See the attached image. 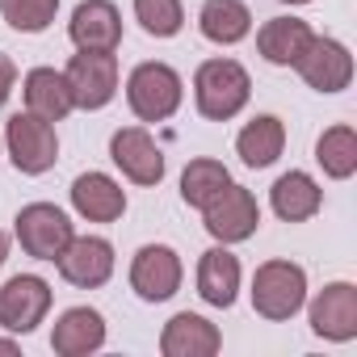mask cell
Returning a JSON list of instances; mask_svg holds the SVG:
<instances>
[{
    "label": "cell",
    "instance_id": "obj_1",
    "mask_svg": "<svg viewBox=\"0 0 357 357\" xmlns=\"http://www.w3.org/2000/svg\"><path fill=\"white\" fill-rule=\"evenodd\" d=\"M252 97V76L240 59H202L194 72V105L206 122H231Z\"/></svg>",
    "mask_w": 357,
    "mask_h": 357
},
{
    "label": "cell",
    "instance_id": "obj_2",
    "mask_svg": "<svg viewBox=\"0 0 357 357\" xmlns=\"http://www.w3.org/2000/svg\"><path fill=\"white\" fill-rule=\"evenodd\" d=\"M185 101V80L172 63H160V59H147V63H135L130 76H126V105L139 122H168Z\"/></svg>",
    "mask_w": 357,
    "mask_h": 357
},
{
    "label": "cell",
    "instance_id": "obj_3",
    "mask_svg": "<svg viewBox=\"0 0 357 357\" xmlns=\"http://www.w3.org/2000/svg\"><path fill=\"white\" fill-rule=\"evenodd\" d=\"M248 294H252V311L261 319L286 324L307 303V269L294 261H265V265H257Z\"/></svg>",
    "mask_w": 357,
    "mask_h": 357
},
{
    "label": "cell",
    "instance_id": "obj_4",
    "mask_svg": "<svg viewBox=\"0 0 357 357\" xmlns=\"http://www.w3.org/2000/svg\"><path fill=\"white\" fill-rule=\"evenodd\" d=\"M5 155L9 164L22 172V176H43L59 164V135H55V122L38 118V114H13L9 126H5Z\"/></svg>",
    "mask_w": 357,
    "mask_h": 357
},
{
    "label": "cell",
    "instance_id": "obj_5",
    "mask_svg": "<svg viewBox=\"0 0 357 357\" xmlns=\"http://www.w3.org/2000/svg\"><path fill=\"white\" fill-rule=\"evenodd\" d=\"M202 227L211 231L215 244H244L261 227V202L244 185H223L206 206H202Z\"/></svg>",
    "mask_w": 357,
    "mask_h": 357
},
{
    "label": "cell",
    "instance_id": "obj_6",
    "mask_svg": "<svg viewBox=\"0 0 357 357\" xmlns=\"http://www.w3.org/2000/svg\"><path fill=\"white\" fill-rule=\"evenodd\" d=\"M63 76H68V89H72L76 109H84V114L105 109L118 97V80H122L114 51H76L68 59Z\"/></svg>",
    "mask_w": 357,
    "mask_h": 357
},
{
    "label": "cell",
    "instance_id": "obj_7",
    "mask_svg": "<svg viewBox=\"0 0 357 357\" xmlns=\"http://www.w3.org/2000/svg\"><path fill=\"white\" fill-rule=\"evenodd\" d=\"M13 236H17V244H22L26 257H34V261H55V257L68 248V240L76 236V227H72L68 211H59L55 202H30V206L17 211Z\"/></svg>",
    "mask_w": 357,
    "mask_h": 357
},
{
    "label": "cell",
    "instance_id": "obj_8",
    "mask_svg": "<svg viewBox=\"0 0 357 357\" xmlns=\"http://www.w3.org/2000/svg\"><path fill=\"white\" fill-rule=\"evenodd\" d=\"M55 303V290L38 273H13L0 286V328L13 336H30Z\"/></svg>",
    "mask_w": 357,
    "mask_h": 357
},
{
    "label": "cell",
    "instance_id": "obj_9",
    "mask_svg": "<svg viewBox=\"0 0 357 357\" xmlns=\"http://www.w3.org/2000/svg\"><path fill=\"white\" fill-rule=\"evenodd\" d=\"M109 160L130 185H147V190L164 181V168H168L147 126H118L109 135Z\"/></svg>",
    "mask_w": 357,
    "mask_h": 357
},
{
    "label": "cell",
    "instance_id": "obj_10",
    "mask_svg": "<svg viewBox=\"0 0 357 357\" xmlns=\"http://www.w3.org/2000/svg\"><path fill=\"white\" fill-rule=\"evenodd\" d=\"M185 282V265L172 244H143L130 257V290L143 303H168Z\"/></svg>",
    "mask_w": 357,
    "mask_h": 357
},
{
    "label": "cell",
    "instance_id": "obj_11",
    "mask_svg": "<svg viewBox=\"0 0 357 357\" xmlns=\"http://www.w3.org/2000/svg\"><path fill=\"white\" fill-rule=\"evenodd\" d=\"M294 72L303 76L307 89L332 97V93H344V89L353 84V55H349V47H344L340 38L315 34V38L307 43V51L298 55Z\"/></svg>",
    "mask_w": 357,
    "mask_h": 357
},
{
    "label": "cell",
    "instance_id": "obj_12",
    "mask_svg": "<svg viewBox=\"0 0 357 357\" xmlns=\"http://www.w3.org/2000/svg\"><path fill=\"white\" fill-rule=\"evenodd\" d=\"M114 265H118V257H114V244H109L105 236H72L68 248L55 257L59 278H63L68 286H76V290H97V286H105V282L114 278Z\"/></svg>",
    "mask_w": 357,
    "mask_h": 357
},
{
    "label": "cell",
    "instance_id": "obj_13",
    "mask_svg": "<svg viewBox=\"0 0 357 357\" xmlns=\"http://www.w3.org/2000/svg\"><path fill=\"white\" fill-rule=\"evenodd\" d=\"M307 307V324L319 340L349 344L357 336V286L353 282H328Z\"/></svg>",
    "mask_w": 357,
    "mask_h": 357
},
{
    "label": "cell",
    "instance_id": "obj_14",
    "mask_svg": "<svg viewBox=\"0 0 357 357\" xmlns=\"http://www.w3.org/2000/svg\"><path fill=\"white\" fill-rule=\"evenodd\" d=\"M240 282H244V269H240V257L231 252V244H215L198 257V273H194V286H198V298L206 307H236L240 298Z\"/></svg>",
    "mask_w": 357,
    "mask_h": 357
},
{
    "label": "cell",
    "instance_id": "obj_15",
    "mask_svg": "<svg viewBox=\"0 0 357 357\" xmlns=\"http://www.w3.org/2000/svg\"><path fill=\"white\" fill-rule=\"evenodd\" d=\"M68 38L76 51H118L122 47V13L114 0H80L68 22Z\"/></svg>",
    "mask_w": 357,
    "mask_h": 357
},
{
    "label": "cell",
    "instance_id": "obj_16",
    "mask_svg": "<svg viewBox=\"0 0 357 357\" xmlns=\"http://www.w3.org/2000/svg\"><path fill=\"white\" fill-rule=\"evenodd\" d=\"M68 198H72V211L84 223H118L126 215V190L114 181L109 172H97V168L76 176Z\"/></svg>",
    "mask_w": 357,
    "mask_h": 357
},
{
    "label": "cell",
    "instance_id": "obj_17",
    "mask_svg": "<svg viewBox=\"0 0 357 357\" xmlns=\"http://www.w3.org/2000/svg\"><path fill=\"white\" fill-rule=\"evenodd\" d=\"M219 349H223V332L198 311H176L160 332L164 357H215Z\"/></svg>",
    "mask_w": 357,
    "mask_h": 357
},
{
    "label": "cell",
    "instance_id": "obj_18",
    "mask_svg": "<svg viewBox=\"0 0 357 357\" xmlns=\"http://www.w3.org/2000/svg\"><path fill=\"white\" fill-rule=\"evenodd\" d=\"M51 349L59 357H89L105 349V315L97 307H68L51 328Z\"/></svg>",
    "mask_w": 357,
    "mask_h": 357
},
{
    "label": "cell",
    "instance_id": "obj_19",
    "mask_svg": "<svg viewBox=\"0 0 357 357\" xmlns=\"http://www.w3.org/2000/svg\"><path fill=\"white\" fill-rule=\"evenodd\" d=\"M269 206H273V215H278L282 223H307V219H315L319 206H324V185L315 181L311 172L290 168V172H282L278 181H273Z\"/></svg>",
    "mask_w": 357,
    "mask_h": 357
},
{
    "label": "cell",
    "instance_id": "obj_20",
    "mask_svg": "<svg viewBox=\"0 0 357 357\" xmlns=\"http://www.w3.org/2000/svg\"><path fill=\"white\" fill-rule=\"evenodd\" d=\"M22 97H26V109L38 114V118H47V122H63L76 109L68 76L59 68H30L26 80H22Z\"/></svg>",
    "mask_w": 357,
    "mask_h": 357
},
{
    "label": "cell",
    "instance_id": "obj_21",
    "mask_svg": "<svg viewBox=\"0 0 357 357\" xmlns=\"http://www.w3.org/2000/svg\"><path fill=\"white\" fill-rule=\"evenodd\" d=\"M311 38H315V30H311L303 17H269V22L257 30V51H261V59L273 63V68H294Z\"/></svg>",
    "mask_w": 357,
    "mask_h": 357
},
{
    "label": "cell",
    "instance_id": "obj_22",
    "mask_svg": "<svg viewBox=\"0 0 357 357\" xmlns=\"http://www.w3.org/2000/svg\"><path fill=\"white\" fill-rule=\"evenodd\" d=\"M282 151H286V122L278 114H257L236 135V155L248 168H273L282 160Z\"/></svg>",
    "mask_w": 357,
    "mask_h": 357
},
{
    "label": "cell",
    "instance_id": "obj_23",
    "mask_svg": "<svg viewBox=\"0 0 357 357\" xmlns=\"http://www.w3.org/2000/svg\"><path fill=\"white\" fill-rule=\"evenodd\" d=\"M198 30L215 47H236L252 34V9L244 0H206L198 9Z\"/></svg>",
    "mask_w": 357,
    "mask_h": 357
},
{
    "label": "cell",
    "instance_id": "obj_24",
    "mask_svg": "<svg viewBox=\"0 0 357 357\" xmlns=\"http://www.w3.org/2000/svg\"><path fill=\"white\" fill-rule=\"evenodd\" d=\"M315 164L324 168V176H332V181H349L357 172V130L349 122L328 126L315 139Z\"/></svg>",
    "mask_w": 357,
    "mask_h": 357
},
{
    "label": "cell",
    "instance_id": "obj_25",
    "mask_svg": "<svg viewBox=\"0 0 357 357\" xmlns=\"http://www.w3.org/2000/svg\"><path fill=\"white\" fill-rule=\"evenodd\" d=\"M223 185H231L227 164H223V160H211V155H198V160H190L185 172H181V202L194 206V211H202Z\"/></svg>",
    "mask_w": 357,
    "mask_h": 357
},
{
    "label": "cell",
    "instance_id": "obj_26",
    "mask_svg": "<svg viewBox=\"0 0 357 357\" xmlns=\"http://www.w3.org/2000/svg\"><path fill=\"white\" fill-rule=\"evenodd\" d=\"M135 22L147 38H176L185 30V9L181 0H135Z\"/></svg>",
    "mask_w": 357,
    "mask_h": 357
},
{
    "label": "cell",
    "instance_id": "obj_27",
    "mask_svg": "<svg viewBox=\"0 0 357 357\" xmlns=\"http://www.w3.org/2000/svg\"><path fill=\"white\" fill-rule=\"evenodd\" d=\"M55 13H59V0H0V17H5L17 34L51 30Z\"/></svg>",
    "mask_w": 357,
    "mask_h": 357
},
{
    "label": "cell",
    "instance_id": "obj_28",
    "mask_svg": "<svg viewBox=\"0 0 357 357\" xmlns=\"http://www.w3.org/2000/svg\"><path fill=\"white\" fill-rule=\"evenodd\" d=\"M13 89H17V63L9 55H0V109H5V101L13 97Z\"/></svg>",
    "mask_w": 357,
    "mask_h": 357
},
{
    "label": "cell",
    "instance_id": "obj_29",
    "mask_svg": "<svg viewBox=\"0 0 357 357\" xmlns=\"http://www.w3.org/2000/svg\"><path fill=\"white\" fill-rule=\"evenodd\" d=\"M9 248H13L9 231H0V269H5V261H9Z\"/></svg>",
    "mask_w": 357,
    "mask_h": 357
},
{
    "label": "cell",
    "instance_id": "obj_30",
    "mask_svg": "<svg viewBox=\"0 0 357 357\" xmlns=\"http://www.w3.org/2000/svg\"><path fill=\"white\" fill-rule=\"evenodd\" d=\"M0 353H9V357H17V353H22V344H17V340H9V336H0Z\"/></svg>",
    "mask_w": 357,
    "mask_h": 357
},
{
    "label": "cell",
    "instance_id": "obj_31",
    "mask_svg": "<svg viewBox=\"0 0 357 357\" xmlns=\"http://www.w3.org/2000/svg\"><path fill=\"white\" fill-rule=\"evenodd\" d=\"M278 5H290V9H298V5H311V0H278Z\"/></svg>",
    "mask_w": 357,
    "mask_h": 357
},
{
    "label": "cell",
    "instance_id": "obj_32",
    "mask_svg": "<svg viewBox=\"0 0 357 357\" xmlns=\"http://www.w3.org/2000/svg\"><path fill=\"white\" fill-rule=\"evenodd\" d=\"M0 155H5V143H0Z\"/></svg>",
    "mask_w": 357,
    "mask_h": 357
}]
</instances>
